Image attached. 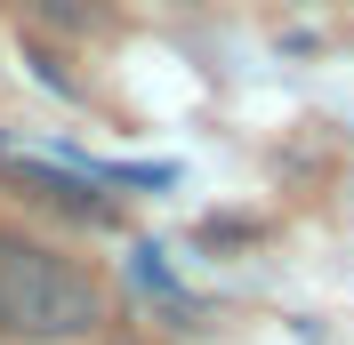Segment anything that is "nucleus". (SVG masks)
<instances>
[{"mask_svg":"<svg viewBox=\"0 0 354 345\" xmlns=\"http://www.w3.org/2000/svg\"><path fill=\"white\" fill-rule=\"evenodd\" d=\"M32 17H48V24H65V32H88L97 24V0H24Z\"/></svg>","mask_w":354,"mask_h":345,"instance_id":"2","label":"nucleus"},{"mask_svg":"<svg viewBox=\"0 0 354 345\" xmlns=\"http://www.w3.org/2000/svg\"><path fill=\"white\" fill-rule=\"evenodd\" d=\"M88 329H105V281L48 241L0 233V337L57 345V337H88Z\"/></svg>","mask_w":354,"mask_h":345,"instance_id":"1","label":"nucleus"}]
</instances>
